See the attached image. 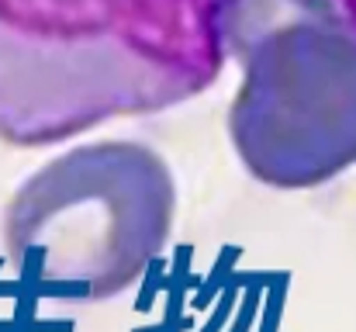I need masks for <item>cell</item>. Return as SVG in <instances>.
Instances as JSON below:
<instances>
[{"mask_svg":"<svg viewBox=\"0 0 356 332\" xmlns=\"http://www.w3.org/2000/svg\"><path fill=\"white\" fill-rule=\"evenodd\" d=\"M177 219L170 163L128 139L73 145L10 198L3 260L45 291L108 301L163 256Z\"/></svg>","mask_w":356,"mask_h":332,"instance_id":"obj_3","label":"cell"},{"mask_svg":"<svg viewBox=\"0 0 356 332\" xmlns=\"http://www.w3.org/2000/svg\"><path fill=\"white\" fill-rule=\"evenodd\" d=\"M339 3H343V7L350 10V17H353V21H356V0H339Z\"/></svg>","mask_w":356,"mask_h":332,"instance_id":"obj_4","label":"cell"},{"mask_svg":"<svg viewBox=\"0 0 356 332\" xmlns=\"http://www.w3.org/2000/svg\"><path fill=\"white\" fill-rule=\"evenodd\" d=\"M215 0H0V139L49 145L208 90Z\"/></svg>","mask_w":356,"mask_h":332,"instance_id":"obj_1","label":"cell"},{"mask_svg":"<svg viewBox=\"0 0 356 332\" xmlns=\"http://www.w3.org/2000/svg\"><path fill=\"white\" fill-rule=\"evenodd\" d=\"M222 56L242 70L229 139L280 191L356 163V21L339 0H215Z\"/></svg>","mask_w":356,"mask_h":332,"instance_id":"obj_2","label":"cell"}]
</instances>
